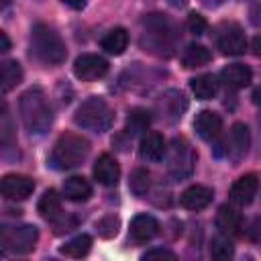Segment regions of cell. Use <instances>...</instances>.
Wrapping results in <instances>:
<instances>
[{"label": "cell", "instance_id": "obj_35", "mask_svg": "<svg viewBox=\"0 0 261 261\" xmlns=\"http://www.w3.org/2000/svg\"><path fill=\"white\" fill-rule=\"evenodd\" d=\"M63 4H67V6L73 8V10H82V8H86L88 0H63Z\"/></svg>", "mask_w": 261, "mask_h": 261}, {"label": "cell", "instance_id": "obj_32", "mask_svg": "<svg viewBox=\"0 0 261 261\" xmlns=\"http://www.w3.org/2000/svg\"><path fill=\"white\" fill-rule=\"evenodd\" d=\"M186 27H188V31H190L192 35H204V33L208 31L206 18H204L202 14H198V12H190V14H188Z\"/></svg>", "mask_w": 261, "mask_h": 261}, {"label": "cell", "instance_id": "obj_27", "mask_svg": "<svg viewBox=\"0 0 261 261\" xmlns=\"http://www.w3.org/2000/svg\"><path fill=\"white\" fill-rule=\"evenodd\" d=\"M0 80H2V82H0L2 94H6V92H10L12 88H16V86L20 84V80H22V67H20V63L14 61V59L4 61V63H2V77H0Z\"/></svg>", "mask_w": 261, "mask_h": 261}, {"label": "cell", "instance_id": "obj_14", "mask_svg": "<svg viewBox=\"0 0 261 261\" xmlns=\"http://www.w3.org/2000/svg\"><path fill=\"white\" fill-rule=\"evenodd\" d=\"M194 128H196V133H198L200 139L212 141V139H216V137L220 135V130H222V118H220V114H216L214 110H202V112H198L196 118H194Z\"/></svg>", "mask_w": 261, "mask_h": 261}, {"label": "cell", "instance_id": "obj_38", "mask_svg": "<svg viewBox=\"0 0 261 261\" xmlns=\"http://www.w3.org/2000/svg\"><path fill=\"white\" fill-rule=\"evenodd\" d=\"M253 102H255V104L261 108V88H257V90L253 92Z\"/></svg>", "mask_w": 261, "mask_h": 261}, {"label": "cell", "instance_id": "obj_3", "mask_svg": "<svg viewBox=\"0 0 261 261\" xmlns=\"http://www.w3.org/2000/svg\"><path fill=\"white\" fill-rule=\"evenodd\" d=\"M31 53L47 65H59L67 57L65 43L59 37V33L43 22L35 24L31 31Z\"/></svg>", "mask_w": 261, "mask_h": 261}, {"label": "cell", "instance_id": "obj_41", "mask_svg": "<svg viewBox=\"0 0 261 261\" xmlns=\"http://www.w3.org/2000/svg\"><path fill=\"white\" fill-rule=\"evenodd\" d=\"M8 4H10V0H2V8H6Z\"/></svg>", "mask_w": 261, "mask_h": 261}, {"label": "cell", "instance_id": "obj_33", "mask_svg": "<svg viewBox=\"0 0 261 261\" xmlns=\"http://www.w3.org/2000/svg\"><path fill=\"white\" fill-rule=\"evenodd\" d=\"M145 261H153V259H167V261H175V253L169 249H151L143 255Z\"/></svg>", "mask_w": 261, "mask_h": 261}, {"label": "cell", "instance_id": "obj_34", "mask_svg": "<svg viewBox=\"0 0 261 261\" xmlns=\"http://www.w3.org/2000/svg\"><path fill=\"white\" fill-rule=\"evenodd\" d=\"M247 237H249L251 241H255V243L261 241V216L255 218V220L249 224V228H247Z\"/></svg>", "mask_w": 261, "mask_h": 261}, {"label": "cell", "instance_id": "obj_10", "mask_svg": "<svg viewBox=\"0 0 261 261\" xmlns=\"http://www.w3.org/2000/svg\"><path fill=\"white\" fill-rule=\"evenodd\" d=\"M188 108V100L179 90H167L157 98L155 110L165 122H175Z\"/></svg>", "mask_w": 261, "mask_h": 261}, {"label": "cell", "instance_id": "obj_16", "mask_svg": "<svg viewBox=\"0 0 261 261\" xmlns=\"http://www.w3.org/2000/svg\"><path fill=\"white\" fill-rule=\"evenodd\" d=\"M94 177L102 186H116V181L120 177V167H118L116 159L108 153H102L94 163Z\"/></svg>", "mask_w": 261, "mask_h": 261}, {"label": "cell", "instance_id": "obj_25", "mask_svg": "<svg viewBox=\"0 0 261 261\" xmlns=\"http://www.w3.org/2000/svg\"><path fill=\"white\" fill-rule=\"evenodd\" d=\"M37 210L47 220H55L57 216H61V198L57 196V192L55 190H47L41 196V200L37 204Z\"/></svg>", "mask_w": 261, "mask_h": 261}, {"label": "cell", "instance_id": "obj_39", "mask_svg": "<svg viewBox=\"0 0 261 261\" xmlns=\"http://www.w3.org/2000/svg\"><path fill=\"white\" fill-rule=\"evenodd\" d=\"M167 2H169L171 6H177V8H179V6H186L188 0H167Z\"/></svg>", "mask_w": 261, "mask_h": 261}, {"label": "cell", "instance_id": "obj_5", "mask_svg": "<svg viewBox=\"0 0 261 261\" xmlns=\"http://www.w3.org/2000/svg\"><path fill=\"white\" fill-rule=\"evenodd\" d=\"M73 122L86 130L92 133H104L114 122V112L108 106V102L100 96H92L80 104V108L73 114Z\"/></svg>", "mask_w": 261, "mask_h": 261}, {"label": "cell", "instance_id": "obj_9", "mask_svg": "<svg viewBox=\"0 0 261 261\" xmlns=\"http://www.w3.org/2000/svg\"><path fill=\"white\" fill-rule=\"evenodd\" d=\"M108 71V61L96 53H82L73 61V73L82 82H94L106 75Z\"/></svg>", "mask_w": 261, "mask_h": 261}, {"label": "cell", "instance_id": "obj_13", "mask_svg": "<svg viewBox=\"0 0 261 261\" xmlns=\"http://www.w3.org/2000/svg\"><path fill=\"white\" fill-rule=\"evenodd\" d=\"M257 188H259V177L255 173H245L241 175L232 186H230V200L239 206H247L253 202L255 194H257Z\"/></svg>", "mask_w": 261, "mask_h": 261}, {"label": "cell", "instance_id": "obj_28", "mask_svg": "<svg viewBox=\"0 0 261 261\" xmlns=\"http://www.w3.org/2000/svg\"><path fill=\"white\" fill-rule=\"evenodd\" d=\"M128 188H130V192H133L137 198H145L147 192H149V188H151V173H149L145 167L133 169L130 179H128Z\"/></svg>", "mask_w": 261, "mask_h": 261}, {"label": "cell", "instance_id": "obj_2", "mask_svg": "<svg viewBox=\"0 0 261 261\" xmlns=\"http://www.w3.org/2000/svg\"><path fill=\"white\" fill-rule=\"evenodd\" d=\"M18 112L24 128L31 135H45L53 124V110L43 88H29L18 100Z\"/></svg>", "mask_w": 261, "mask_h": 261}, {"label": "cell", "instance_id": "obj_20", "mask_svg": "<svg viewBox=\"0 0 261 261\" xmlns=\"http://www.w3.org/2000/svg\"><path fill=\"white\" fill-rule=\"evenodd\" d=\"M241 222H243V218H241V214L232 206L224 204V206L218 208V212H216V226H218V230L222 234H226V237L237 234L241 230Z\"/></svg>", "mask_w": 261, "mask_h": 261}, {"label": "cell", "instance_id": "obj_1", "mask_svg": "<svg viewBox=\"0 0 261 261\" xmlns=\"http://www.w3.org/2000/svg\"><path fill=\"white\" fill-rule=\"evenodd\" d=\"M141 47L157 57H171L177 43V27L167 14H147L141 20Z\"/></svg>", "mask_w": 261, "mask_h": 261}, {"label": "cell", "instance_id": "obj_6", "mask_svg": "<svg viewBox=\"0 0 261 261\" xmlns=\"http://www.w3.org/2000/svg\"><path fill=\"white\" fill-rule=\"evenodd\" d=\"M196 167V153L186 137H175L167 155V171L173 179H188Z\"/></svg>", "mask_w": 261, "mask_h": 261}, {"label": "cell", "instance_id": "obj_24", "mask_svg": "<svg viewBox=\"0 0 261 261\" xmlns=\"http://www.w3.org/2000/svg\"><path fill=\"white\" fill-rule=\"evenodd\" d=\"M190 88L198 100H210L218 92V82L212 73H202V75L190 80Z\"/></svg>", "mask_w": 261, "mask_h": 261}, {"label": "cell", "instance_id": "obj_19", "mask_svg": "<svg viewBox=\"0 0 261 261\" xmlns=\"http://www.w3.org/2000/svg\"><path fill=\"white\" fill-rule=\"evenodd\" d=\"M165 153H167L165 139L159 133H147V135H143V139L139 143V155L145 161H161Z\"/></svg>", "mask_w": 261, "mask_h": 261}, {"label": "cell", "instance_id": "obj_31", "mask_svg": "<svg viewBox=\"0 0 261 261\" xmlns=\"http://www.w3.org/2000/svg\"><path fill=\"white\" fill-rule=\"evenodd\" d=\"M118 228H120V220H118V216H114V214H106V216L100 218L98 224H96L98 234L104 237V239H112V237H116Z\"/></svg>", "mask_w": 261, "mask_h": 261}, {"label": "cell", "instance_id": "obj_36", "mask_svg": "<svg viewBox=\"0 0 261 261\" xmlns=\"http://www.w3.org/2000/svg\"><path fill=\"white\" fill-rule=\"evenodd\" d=\"M251 51H253V55L261 57V35H257V37L251 41Z\"/></svg>", "mask_w": 261, "mask_h": 261}, {"label": "cell", "instance_id": "obj_37", "mask_svg": "<svg viewBox=\"0 0 261 261\" xmlns=\"http://www.w3.org/2000/svg\"><path fill=\"white\" fill-rule=\"evenodd\" d=\"M0 41H2V47H0V51H2V53H6V51L10 49V41H8V35H6L4 31H0Z\"/></svg>", "mask_w": 261, "mask_h": 261}, {"label": "cell", "instance_id": "obj_21", "mask_svg": "<svg viewBox=\"0 0 261 261\" xmlns=\"http://www.w3.org/2000/svg\"><path fill=\"white\" fill-rule=\"evenodd\" d=\"M63 196L71 202H86L92 196V186L82 175H71L63 184Z\"/></svg>", "mask_w": 261, "mask_h": 261}, {"label": "cell", "instance_id": "obj_7", "mask_svg": "<svg viewBox=\"0 0 261 261\" xmlns=\"http://www.w3.org/2000/svg\"><path fill=\"white\" fill-rule=\"evenodd\" d=\"M39 239V230L33 224H20V226H2V247L6 251H12L16 255H27L35 249V243Z\"/></svg>", "mask_w": 261, "mask_h": 261}, {"label": "cell", "instance_id": "obj_30", "mask_svg": "<svg viewBox=\"0 0 261 261\" xmlns=\"http://www.w3.org/2000/svg\"><path fill=\"white\" fill-rule=\"evenodd\" d=\"M210 255L214 259H230L234 255V247H232V243L228 241L226 234H218V237L212 239V243H210Z\"/></svg>", "mask_w": 261, "mask_h": 261}, {"label": "cell", "instance_id": "obj_22", "mask_svg": "<svg viewBox=\"0 0 261 261\" xmlns=\"http://www.w3.org/2000/svg\"><path fill=\"white\" fill-rule=\"evenodd\" d=\"M102 49L110 55H122L124 49L128 47V33L122 29V27H116V29H110L102 41H100Z\"/></svg>", "mask_w": 261, "mask_h": 261}, {"label": "cell", "instance_id": "obj_8", "mask_svg": "<svg viewBox=\"0 0 261 261\" xmlns=\"http://www.w3.org/2000/svg\"><path fill=\"white\" fill-rule=\"evenodd\" d=\"M216 45L224 55H241L247 49V37L237 22H222L216 29Z\"/></svg>", "mask_w": 261, "mask_h": 261}, {"label": "cell", "instance_id": "obj_12", "mask_svg": "<svg viewBox=\"0 0 261 261\" xmlns=\"http://www.w3.org/2000/svg\"><path fill=\"white\" fill-rule=\"evenodd\" d=\"M226 155L230 157L232 163H239L245 159L247 151H249V145H251V135H249V128L247 124L243 122H234L232 128H230V135H228V141H226Z\"/></svg>", "mask_w": 261, "mask_h": 261}, {"label": "cell", "instance_id": "obj_4", "mask_svg": "<svg viewBox=\"0 0 261 261\" xmlns=\"http://www.w3.org/2000/svg\"><path fill=\"white\" fill-rule=\"evenodd\" d=\"M88 153H90L88 139H84L82 135H75V133H65L55 141L51 157H49V165L59 171L73 169L86 161Z\"/></svg>", "mask_w": 261, "mask_h": 261}, {"label": "cell", "instance_id": "obj_15", "mask_svg": "<svg viewBox=\"0 0 261 261\" xmlns=\"http://www.w3.org/2000/svg\"><path fill=\"white\" fill-rule=\"evenodd\" d=\"M214 198L212 188L202 186V184H194L188 190H184V194L179 196V204L188 210H202L206 208Z\"/></svg>", "mask_w": 261, "mask_h": 261}, {"label": "cell", "instance_id": "obj_23", "mask_svg": "<svg viewBox=\"0 0 261 261\" xmlns=\"http://www.w3.org/2000/svg\"><path fill=\"white\" fill-rule=\"evenodd\" d=\"M210 59H212V53H210L204 45H200V43L188 45V47L184 49V53H181V63H184V67H188V69L202 67V65H206Z\"/></svg>", "mask_w": 261, "mask_h": 261}, {"label": "cell", "instance_id": "obj_11", "mask_svg": "<svg viewBox=\"0 0 261 261\" xmlns=\"http://www.w3.org/2000/svg\"><path fill=\"white\" fill-rule=\"evenodd\" d=\"M0 188L2 196L8 200H27L35 190V181L22 173H6L2 177Z\"/></svg>", "mask_w": 261, "mask_h": 261}, {"label": "cell", "instance_id": "obj_40", "mask_svg": "<svg viewBox=\"0 0 261 261\" xmlns=\"http://www.w3.org/2000/svg\"><path fill=\"white\" fill-rule=\"evenodd\" d=\"M222 0H204V4L206 6H216V4H220Z\"/></svg>", "mask_w": 261, "mask_h": 261}, {"label": "cell", "instance_id": "obj_18", "mask_svg": "<svg viewBox=\"0 0 261 261\" xmlns=\"http://www.w3.org/2000/svg\"><path fill=\"white\" fill-rule=\"evenodd\" d=\"M220 80H222V84H224L226 88H230V90H241V88H245V86L251 84L253 71H251L247 65H243V63H232V65H226V67L220 71Z\"/></svg>", "mask_w": 261, "mask_h": 261}, {"label": "cell", "instance_id": "obj_29", "mask_svg": "<svg viewBox=\"0 0 261 261\" xmlns=\"http://www.w3.org/2000/svg\"><path fill=\"white\" fill-rule=\"evenodd\" d=\"M149 122H151V116H149L147 110H143V108H133V110L128 112V118H126V133L137 135V133L145 130V128L149 126Z\"/></svg>", "mask_w": 261, "mask_h": 261}, {"label": "cell", "instance_id": "obj_26", "mask_svg": "<svg viewBox=\"0 0 261 261\" xmlns=\"http://www.w3.org/2000/svg\"><path fill=\"white\" fill-rule=\"evenodd\" d=\"M90 249H92V237L90 234H77L75 239L67 241L59 249V253L65 257H71V259H82L90 253Z\"/></svg>", "mask_w": 261, "mask_h": 261}, {"label": "cell", "instance_id": "obj_17", "mask_svg": "<svg viewBox=\"0 0 261 261\" xmlns=\"http://www.w3.org/2000/svg\"><path fill=\"white\" fill-rule=\"evenodd\" d=\"M130 239L137 241V243H147L151 241L157 232H159V222L155 216L151 214H137L133 220H130Z\"/></svg>", "mask_w": 261, "mask_h": 261}]
</instances>
